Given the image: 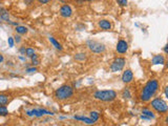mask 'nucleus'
<instances>
[{
	"instance_id": "obj_14",
	"label": "nucleus",
	"mask_w": 168,
	"mask_h": 126,
	"mask_svg": "<svg viewBox=\"0 0 168 126\" xmlns=\"http://www.w3.org/2000/svg\"><path fill=\"white\" fill-rule=\"evenodd\" d=\"M0 19H2L3 21H6V22L10 21V14L2 6H0Z\"/></svg>"
},
{
	"instance_id": "obj_34",
	"label": "nucleus",
	"mask_w": 168,
	"mask_h": 126,
	"mask_svg": "<svg viewBox=\"0 0 168 126\" xmlns=\"http://www.w3.org/2000/svg\"><path fill=\"white\" fill-rule=\"evenodd\" d=\"M3 61H4V58H3V56L0 54V63H2Z\"/></svg>"
},
{
	"instance_id": "obj_7",
	"label": "nucleus",
	"mask_w": 168,
	"mask_h": 126,
	"mask_svg": "<svg viewBox=\"0 0 168 126\" xmlns=\"http://www.w3.org/2000/svg\"><path fill=\"white\" fill-rule=\"evenodd\" d=\"M25 113L28 115V117H37V118H41L44 115H48V116H54V113L50 110H46V109H42V108H38V109H30V110H26Z\"/></svg>"
},
{
	"instance_id": "obj_13",
	"label": "nucleus",
	"mask_w": 168,
	"mask_h": 126,
	"mask_svg": "<svg viewBox=\"0 0 168 126\" xmlns=\"http://www.w3.org/2000/svg\"><path fill=\"white\" fill-rule=\"evenodd\" d=\"M74 119L75 120H78V121H81L83 122V123L87 124V125H93V124H95L96 122L93 121L90 118H87V117H83V116H75L74 117Z\"/></svg>"
},
{
	"instance_id": "obj_21",
	"label": "nucleus",
	"mask_w": 168,
	"mask_h": 126,
	"mask_svg": "<svg viewBox=\"0 0 168 126\" xmlns=\"http://www.w3.org/2000/svg\"><path fill=\"white\" fill-rule=\"evenodd\" d=\"M75 59L78 61H84L86 59V54L85 53H79L75 55Z\"/></svg>"
},
{
	"instance_id": "obj_15",
	"label": "nucleus",
	"mask_w": 168,
	"mask_h": 126,
	"mask_svg": "<svg viewBox=\"0 0 168 126\" xmlns=\"http://www.w3.org/2000/svg\"><path fill=\"white\" fill-rule=\"evenodd\" d=\"M10 98H9L8 95L5 93H0V106H5L9 103Z\"/></svg>"
},
{
	"instance_id": "obj_10",
	"label": "nucleus",
	"mask_w": 168,
	"mask_h": 126,
	"mask_svg": "<svg viewBox=\"0 0 168 126\" xmlns=\"http://www.w3.org/2000/svg\"><path fill=\"white\" fill-rule=\"evenodd\" d=\"M133 80V73L131 69H126L122 74V81L124 83H130Z\"/></svg>"
},
{
	"instance_id": "obj_22",
	"label": "nucleus",
	"mask_w": 168,
	"mask_h": 126,
	"mask_svg": "<svg viewBox=\"0 0 168 126\" xmlns=\"http://www.w3.org/2000/svg\"><path fill=\"white\" fill-rule=\"evenodd\" d=\"M30 59H32V64H33V66H37L40 64V60L38 59V56L36 55V54L34 56H32Z\"/></svg>"
},
{
	"instance_id": "obj_8",
	"label": "nucleus",
	"mask_w": 168,
	"mask_h": 126,
	"mask_svg": "<svg viewBox=\"0 0 168 126\" xmlns=\"http://www.w3.org/2000/svg\"><path fill=\"white\" fill-rule=\"evenodd\" d=\"M116 50L118 52L119 54H125L128 50V43L126 40L124 39H120L117 43V47H116Z\"/></svg>"
},
{
	"instance_id": "obj_18",
	"label": "nucleus",
	"mask_w": 168,
	"mask_h": 126,
	"mask_svg": "<svg viewBox=\"0 0 168 126\" xmlns=\"http://www.w3.org/2000/svg\"><path fill=\"white\" fill-rule=\"evenodd\" d=\"M141 113H142V115H144V116L148 117V118H150V119H155V117H156L155 116V113H153L149 108H143Z\"/></svg>"
},
{
	"instance_id": "obj_24",
	"label": "nucleus",
	"mask_w": 168,
	"mask_h": 126,
	"mask_svg": "<svg viewBox=\"0 0 168 126\" xmlns=\"http://www.w3.org/2000/svg\"><path fill=\"white\" fill-rule=\"evenodd\" d=\"M9 110L6 108V106H0V117H5L8 116Z\"/></svg>"
},
{
	"instance_id": "obj_16",
	"label": "nucleus",
	"mask_w": 168,
	"mask_h": 126,
	"mask_svg": "<svg viewBox=\"0 0 168 126\" xmlns=\"http://www.w3.org/2000/svg\"><path fill=\"white\" fill-rule=\"evenodd\" d=\"M48 40H50V42L52 43V44H53L54 46H55V48H57V50H63L62 45H61L60 43H59V41L56 40V39H55L54 37H52V36H50V37L48 38Z\"/></svg>"
},
{
	"instance_id": "obj_30",
	"label": "nucleus",
	"mask_w": 168,
	"mask_h": 126,
	"mask_svg": "<svg viewBox=\"0 0 168 126\" xmlns=\"http://www.w3.org/2000/svg\"><path fill=\"white\" fill-rule=\"evenodd\" d=\"M140 118L142 119V120H147V121H149V120H151L150 118H148V117L144 116V115H141V116H140Z\"/></svg>"
},
{
	"instance_id": "obj_23",
	"label": "nucleus",
	"mask_w": 168,
	"mask_h": 126,
	"mask_svg": "<svg viewBox=\"0 0 168 126\" xmlns=\"http://www.w3.org/2000/svg\"><path fill=\"white\" fill-rule=\"evenodd\" d=\"M36 54L35 50H34L33 47H28V48H25V55L28 56V57H32V56H34Z\"/></svg>"
},
{
	"instance_id": "obj_12",
	"label": "nucleus",
	"mask_w": 168,
	"mask_h": 126,
	"mask_svg": "<svg viewBox=\"0 0 168 126\" xmlns=\"http://www.w3.org/2000/svg\"><path fill=\"white\" fill-rule=\"evenodd\" d=\"M99 28L103 30H109L111 28V23L109 20H106V19H101L98 22Z\"/></svg>"
},
{
	"instance_id": "obj_33",
	"label": "nucleus",
	"mask_w": 168,
	"mask_h": 126,
	"mask_svg": "<svg viewBox=\"0 0 168 126\" xmlns=\"http://www.w3.org/2000/svg\"><path fill=\"white\" fill-rule=\"evenodd\" d=\"M20 53L21 54H24V55H25V47H21L20 48Z\"/></svg>"
},
{
	"instance_id": "obj_1",
	"label": "nucleus",
	"mask_w": 168,
	"mask_h": 126,
	"mask_svg": "<svg viewBox=\"0 0 168 126\" xmlns=\"http://www.w3.org/2000/svg\"><path fill=\"white\" fill-rule=\"evenodd\" d=\"M159 86H160V84H159V81L157 79H151V80L148 81L147 83L144 85V87L142 88V91L140 93L141 101L147 102V101L150 100L158 91Z\"/></svg>"
},
{
	"instance_id": "obj_3",
	"label": "nucleus",
	"mask_w": 168,
	"mask_h": 126,
	"mask_svg": "<svg viewBox=\"0 0 168 126\" xmlns=\"http://www.w3.org/2000/svg\"><path fill=\"white\" fill-rule=\"evenodd\" d=\"M94 98L102 102H111L117 98V93L113 89H104L96 91L94 93Z\"/></svg>"
},
{
	"instance_id": "obj_26",
	"label": "nucleus",
	"mask_w": 168,
	"mask_h": 126,
	"mask_svg": "<svg viewBox=\"0 0 168 126\" xmlns=\"http://www.w3.org/2000/svg\"><path fill=\"white\" fill-rule=\"evenodd\" d=\"M8 43H9V46H10V47H13V46H14V44H15V40H14V37H9Z\"/></svg>"
},
{
	"instance_id": "obj_4",
	"label": "nucleus",
	"mask_w": 168,
	"mask_h": 126,
	"mask_svg": "<svg viewBox=\"0 0 168 126\" xmlns=\"http://www.w3.org/2000/svg\"><path fill=\"white\" fill-rule=\"evenodd\" d=\"M151 107H152L157 113H166L168 111V105L163 99L161 98H156L151 101L150 103Z\"/></svg>"
},
{
	"instance_id": "obj_27",
	"label": "nucleus",
	"mask_w": 168,
	"mask_h": 126,
	"mask_svg": "<svg viewBox=\"0 0 168 126\" xmlns=\"http://www.w3.org/2000/svg\"><path fill=\"white\" fill-rule=\"evenodd\" d=\"M36 71H37L36 66H33V67H28L26 69H25V71H26V73H35Z\"/></svg>"
},
{
	"instance_id": "obj_17",
	"label": "nucleus",
	"mask_w": 168,
	"mask_h": 126,
	"mask_svg": "<svg viewBox=\"0 0 168 126\" xmlns=\"http://www.w3.org/2000/svg\"><path fill=\"white\" fill-rule=\"evenodd\" d=\"M16 33L18 34V35H24V34L28 33V28H25V26H23V25H17L15 28Z\"/></svg>"
},
{
	"instance_id": "obj_9",
	"label": "nucleus",
	"mask_w": 168,
	"mask_h": 126,
	"mask_svg": "<svg viewBox=\"0 0 168 126\" xmlns=\"http://www.w3.org/2000/svg\"><path fill=\"white\" fill-rule=\"evenodd\" d=\"M59 13L63 18H68L73 15V8L68 4H63L59 10Z\"/></svg>"
},
{
	"instance_id": "obj_28",
	"label": "nucleus",
	"mask_w": 168,
	"mask_h": 126,
	"mask_svg": "<svg viewBox=\"0 0 168 126\" xmlns=\"http://www.w3.org/2000/svg\"><path fill=\"white\" fill-rule=\"evenodd\" d=\"M14 38H15L14 40H15V42H16V43H19V42H20V41H21V37H20V36H19V35H16Z\"/></svg>"
},
{
	"instance_id": "obj_37",
	"label": "nucleus",
	"mask_w": 168,
	"mask_h": 126,
	"mask_svg": "<svg viewBox=\"0 0 168 126\" xmlns=\"http://www.w3.org/2000/svg\"><path fill=\"white\" fill-rule=\"evenodd\" d=\"M83 1H94V0H83Z\"/></svg>"
},
{
	"instance_id": "obj_11",
	"label": "nucleus",
	"mask_w": 168,
	"mask_h": 126,
	"mask_svg": "<svg viewBox=\"0 0 168 126\" xmlns=\"http://www.w3.org/2000/svg\"><path fill=\"white\" fill-rule=\"evenodd\" d=\"M151 64L152 65H163L165 64V58H164L162 55H156L153 56L152 59H151Z\"/></svg>"
},
{
	"instance_id": "obj_19",
	"label": "nucleus",
	"mask_w": 168,
	"mask_h": 126,
	"mask_svg": "<svg viewBox=\"0 0 168 126\" xmlns=\"http://www.w3.org/2000/svg\"><path fill=\"white\" fill-rule=\"evenodd\" d=\"M122 97H123V99H126V100H128V99L131 98V93H130V89L128 87L124 88L123 91H122Z\"/></svg>"
},
{
	"instance_id": "obj_6",
	"label": "nucleus",
	"mask_w": 168,
	"mask_h": 126,
	"mask_svg": "<svg viewBox=\"0 0 168 126\" xmlns=\"http://www.w3.org/2000/svg\"><path fill=\"white\" fill-rule=\"evenodd\" d=\"M125 63H126L125 58H123V57H117L111 62V66H109L111 73H118V71H122L124 68V66H125Z\"/></svg>"
},
{
	"instance_id": "obj_5",
	"label": "nucleus",
	"mask_w": 168,
	"mask_h": 126,
	"mask_svg": "<svg viewBox=\"0 0 168 126\" xmlns=\"http://www.w3.org/2000/svg\"><path fill=\"white\" fill-rule=\"evenodd\" d=\"M86 44H87V47L95 54H101L105 52V45L103 43L99 42V41L88 40Z\"/></svg>"
},
{
	"instance_id": "obj_25",
	"label": "nucleus",
	"mask_w": 168,
	"mask_h": 126,
	"mask_svg": "<svg viewBox=\"0 0 168 126\" xmlns=\"http://www.w3.org/2000/svg\"><path fill=\"white\" fill-rule=\"evenodd\" d=\"M117 2L120 6H126L128 4V1L127 0H117Z\"/></svg>"
},
{
	"instance_id": "obj_35",
	"label": "nucleus",
	"mask_w": 168,
	"mask_h": 126,
	"mask_svg": "<svg viewBox=\"0 0 168 126\" xmlns=\"http://www.w3.org/2000/svg\"><path fill=\"white\" fill-rule=\"evenodd\" d=\"M165 122H166V123H167V124H168V117H167V118H166V119H165Z\"/></svg>"
},
{
	"instance_id": "obj_32",
	"label": "nucleus",
	"mask_w": 168,
	"mask_h": 126,
	"mask_svg": "<svg viewBox=\"0 0 168 126\" xmlns=\"http://www.w3.org/2000/svg\"><path fill=\"white\" fill-rule=\"evenodd\" d=\"M163 52H164V53H165V54H167V55H168V43H167V44H166L165 46H164V47H163Z\"/></svg>"
},
{
	"instance_id": "obj_36",
	"label": "nucleus",
	"mask_w": 168,
	"mask_h": 126,
	"mask_svg": "<svg viewBox=\"0 0 168 126\" xmlns=\"http://www.w3.org/2000/svg\"><path fill=\"white\" fill-rule=\"evenodd\" d=\"M165 63H166V66H167V67H168V60H167V61H165Z\"/></svg>"
},
{
	"instance_id": "obj_2",
	"label": "nucleus",
	"mask_w": 168,
	"mask_h": 126,
	"mask_svg": "<svg viewBox=\"0 0 168 126\" xmlns=\"http://www.w3.org/2000/svg\"><path fill=\"white\" fill-rule=\"evenodd\" d=\"M55 98L59 101H64L67 100V99L72 98L74 95V87L67 84H64V85L60 86L59 88H57L55 91Z\"/></svg>"
},
{
	"instance_id": "obj_29",
	"label": "nucleus",
	"mask_w": 168,
	"mask_h": 126,
	"mask_svg": "<svg viewBox=\"0 0 168 126\" xmlns=\"http://www.w3.org/2000/svg\"><path fill=\"white\" fill-rule=\"evenodd\" d=\"M50 0H38V2L40 3V4H45V3H48Z\"/></svg>"
},
{
	"instance_id": "obj_31",
	"label": "nucleus",
	"mask_w": 168,
	"mask_h": 126,
	"mask_svg": "<svg viewBox=\"0 0 168 126\" xmlns=\"http://www.w3.org/2000/svg\"><path fill=\"white\" fill-rule=\"evenodd\" d=\"M164 93H165V97L168 99V85L166 86L165 88H164Z\"/></svg>"
},
{
	"instance_id": "obj_20",
	"label": "nucleus",
	"mask_w": 168,
	"mask_h": 126,
	"mask_svg": "<svg viewBox=\"0 0 168 126\" xmlns=\"http://www.w3.org/2000/svg\"><path fill=\"white\" fill-rule=\"evenodd\" d=\"M89 118L93 120V121L97 122L100 118V115H99L98 111H90V115H89Z\"/></svg>"
}]
</instances>
